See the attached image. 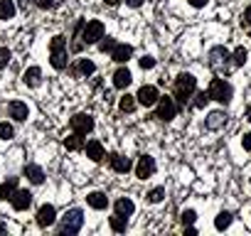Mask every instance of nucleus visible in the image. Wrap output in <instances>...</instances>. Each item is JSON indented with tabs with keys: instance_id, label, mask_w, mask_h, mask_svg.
I'll use <instances>...</instances> for the list:
<instances>
[{
	"instance_id": "14",
	"label": "nucleus",
	"mask_w": 251,
	"mask_h": 236,
	"mask_svg": "<svg viewBox=\"0 0 251 236\" xmlns=\"http://www.w3.org/2000/svg\"><path fill=\"white\" fill-rule=\"evenodd\" d=\"M108 165H111V170L113 172H128L133 165H131V160L128 158H123V155H118V153H113V155H108Z\"/></svg>"
},
{
	"instance_id": "12",
	"label": "nucleus",
	"mask_w": 251,
	"mask_h": 236,
	"mask_svg": "<svg viewBox=\"0 0 251 236\" xmlns=\"http://www.w3.org/2000/svg\"><path fill=\"white\" fill-rule=\"evenodd\" d=\"M10 202H13V209H15V212H25V209L32 204V194H30L27 189H18Z\"/></svg>"
},
{
	"instance_id": "26",
	"label": "nucleus",
	"mask_w": 251,
	"mask_h": 236,
	"mask_svg": "<svg viewBox=\"0 0 251 236\" xmlns=\"http://www.w3.org/2000/svg\"><path fill=\"white\" fill-rule=\"evenodd\" d=\"M126 226H128V216H123V214H116V216H111V229L113 231H126Z\"/></svg>"
},
{
	"instance_id": "31",
	"label": "nucleus",
	"mask_w": 251,
	"mask_h": 236,
	"mask_svg": "<svg viewBox=\"0 0 251 236\" xmlns=\"http://www.w3.org/2000/svg\"><path fill=\"white\" fill-rule=\"evenodd\" d=\"M163 199H165V189H163V187H155V189L148 192V202L158 204V202H163Z\"/></svg>"
},
{
	"instance_id": "23",
	"label": "nucleus",
	"mask_w": 251,
	"mask_h": 236,
	"mask_svg": "<svg viewBox=\"0 0 251 236\" xmlns=\"http://www.w3.org/2000/svg\"><path fill=\"white\" fill-rule=\"evenodd\" d=\"M136 212V204L128 199V197H121L118 202H116V214H123V216H131Z\"/></svg>"
},
{
	"instance_id": "32",
	"label": "nucleus",
	"mask_w": 251,
	"mask_h": 236,
	"mask_svg": "<svg viewBox=\"0 0 251 236\" xmlns=\"http://www.w3.org/2000/svg\"><path fill=\"white\" fill-rule=\"evenodd\" d=\"M15 136V131H13V126L5 121V123H0V141H10Z\"/></svg>"
},
{
	"instance_id": "3",
	"label": "nucleus",
	"mask_w": 251,
	"mask_h": 236,
	"mask_svg": "<svg viewBox=\"0 0 251 236\" xmlns=\"http://www.w3.org/2000/svg\"><path fill=\"white\" fill-rule=\"evenodd\" d=\"M81 224H84V212L81 209H69L64 214L62 224H59V234L62 236H74V234H79Z\"/></svg>"
},
{
	"instance_id": "39",
	"label": "nucleus",
	"mask_w": 251,
	"mask_h": 236,
	"mask_svg": "<svg viewBox=\"0 0 251 236\" xmlns=\"http://www.w3.org/2000/svg\"><path fill=\"white\" fill-rule=\"evenodd\" d=\"M241 23H244L246 27H251V5H249V8L244 10V20H241Z\"/></svg>"
},
{
	"instance_id": "19",
	"label": "nucleus",
	"mask_w": 251,
	"mask_h": 236,
	"mask_svg": "<svg viewBox=\"0 0 251 236\" xmlns=\"http://www.w3.org/2000/svg\"><path fill=\"white\" fill-rule=\"evenodd\" d=\"M23 81H25V86H40V81H42V69H40V67H30V69L23 74Z\"/></svg>"
},
{
	"instance_id": "8",
	"label": "nucleus",
	"mask_w": 251,
	"mask_h": 236,
	"mask_svg": "<svg viewBox=\"0 0 251 236\" xmlns=\"http://www.w3.org/2000/svg\"><path fill=\"white\" fill-rule=\"evenodd\" d=\"M158 98H160V94H158V89L155 86H151V84H143L141 89H138V96H136V101L141 103V106H155L158 103Z\"/></svg>"
},
{
	"instance_id": "21",
	"label": "nucleus",
	"mask_w": 251,
	"mask_h": 236,
	"mask_svg": "<svg viewBox=\"0 0 251 236\" xmlns=\"http://www.w3.org/2000/svg\"><path fill=\"white\" fill-rule=\"evenodd\" d=\"M86 202H89L91 209H106V207H108V197H106L103 192H91V194L86 197Z\"/></svg>"
},
{
	"instance_id": "9",
	"label": "nucleus",
	"mask_w": 251,
	"mask_h": 236,
	"mask_svg": "<svg viewBox=\"0 0 251 236\" xmlns=\"http://www.w3.org/2000/svg\"><path fill=\"white\" fill-rule=\"evenodd\" d=\"M153 172H155V160L151 155H143L138 160V165H136V177L138 180H148V177H153Z\"/></svg>"
},
{
	"instance_id": "36",
	"label": "nucleus",
	"mask_w": 251,
	"mask_h": 236,
	"mask_svg": "<svg viewBox=\"0 0 251 236\" xmlns=\"http://www.w3.org/2000/svg\"><path fill=\"white\" fill-rule=\"evenodd\" d=\"M37 5H40L42 10H52V8L57 5V0H37Z\"/></svg>"
},
{
	"instance_id": "5",
	"label": "nucleus",
	"mask_w": 251,
	"mask_h": 236,
	"mask_svg": "<svg viewBox=\"0 0 251 236\" xmlns=\"http://www.w3.org/2000/svg\"><path fill=\"white\" fill-rule=\"evenodd\" d=\"M209 96L219 103H229L231 101V84L224 81V79H212V86H209Z\"/></svg>"
},
{
	"instance_id": "38",
	"label": "nucleus",
	"mask_w": 251,
	"mask_h": 236,
	"mask_svg": "<svg viewBox=\"0 0 251 236\" xmlns=\"http://www.w3.org/2000/svg\"><path fill=\"white\" fill-rule=\"evenodd\" d=\"M241 145H244V150L251 153V133H244V136H241Z\"/></svg>"
},
{
	"instance_id": "28",
	"label": "nucleus",
	"mask_w": 251,
	"mask_h": 236,
	"mask_svg": "<svg viewBox=\"0 0 251 236\" xmlns=\"http://www.w3.org/2000/svg\"><path fill=\"white\" fill-rule=\"evenodd\" d=\"M209 101H212L209 91H197V94H195V108H204Z\"/></svg>"
},
{
	"instance_id": "7",
	"label": "nucleus",
	"mask_w": 251,
	"mask_h": 236,
	"mask_svg": "<svg viewBox=\"0 0 251 236\" xmlns=\"http://www.w3.org/2000/svg\"><path fill=\"white\" fill-rule=\"evenodd\" d=\"M69 123H72V131L79 133V136H86V133L94 131V118L89 113H76Z\"/></svg>"
},
{
	"instance_id": "17",
	"label": "nucleus",
	"mask_w": 251,
	"mask_h": 236,
	"mask_svg": "<svg viewBox=\"0 0 251 236\" xmlns=\"http://www.w3.org/2000/svg\"><path fill=\"white\" fill-rule=\"evenodd\" d=\"M84 150H86V158L94 160V163H99V160L106 158V155H103V145H101L99 141H89V143L84 145Z\"/></svg>"
},
{
	"instance_id": "11",
	"label": "nucleus",
	"mask_w": 251,
	"mask_h": 236,
	"mask_svg": "<svg viewBox=\"0 0 251 236\" xmlns=\"http://www.w3.org/2000/svg\"><path fill=\"white\" fill-rule=\"evenodd\" d=\"M8 113H10V118H15V121H27L30 108H27V103H23V101H10V103H8Z\"/></svg>"
},
{
	"instance_id": "6",
	"label": "nucleus",
	"mask_w": 251,
	"mask_h": 236,
	"mask_svg": "<svg viewBox=\"0 0 251 236\" xmlns=\"http://www.w3.org/2000/svg\"><path fill=\"white\" fill-rule=\"evenodd\" d=\"M175 113H177V103H175V98H170V96H160V98H158V118H160V121H173Z\"/></svg>"
},
{
	"instance_id": "16",
	"label": "nucleus",
	"mask_w": 251,
	"mask_h": 236,
	"mask_svg": "<svg viewBox=\"0 0 251 236\" xmlns=\"http://www.w3.org/2000/svg\"><path fill=\"white\" fill-rule=\"evenodd\" d=\"M131 81H133V76H131V71L126 69V67L116 69V74H113V86H116V89H128Z\"/></svg>"
},
{
	"instance_id": "27",
	"label": "nucleus",
	"mask_w": 251,
	"mask_h": 236,
	"mask_svg": "<svg viewBox=\"0 0 251 236\" xmlns=\"http://www.w3.org/2000/svg\"><path fill=\"white\" fill-rule=\"evenodd\" d=\"M229 224H231V214L229 212H222L217 219H214V226L219 229V231H224V229H229Z\"/></svg>"
},
{
	"instance_id": "1",
	"label": "nucleus",
	"mask_w": 251,
	"mask_h": 236,
	"mask_svg": "<svg viewBox=\"0 0 251 236\" xmlns=\"http://www.w3.org/2000/svg\"><path fill=\"white\" fill-rule=\"evenodd\" d=\"M50 62H52V67H54L57 71H62V69H67V64H69V52H67V40H64L62 35H57V37H52V42H50Z\"/></svg>"
},
{
	"instance_id": "34",
	"label": "nucleus",
	"mask_w": 251,
	"mask_h": 236,
	"mask_svg": "<svg viewBox=\"0 0 251 236\" xmlns=\"http://www.w3.org/2000/svg\"><path fill=\"white\" fill-rule=\"evenodd\" d=\"M182 224H195V219H197V212L195 209H187V212H182Z\"/></svg>"
},
{
	"instance_id": "29",
	"label": "nucleus",
	"mask_w": 251,
	"mask_h": 236,
	"mask_svg": "<svg viewBox=\"0 0 251 236\" xmlns=\"http://www.w3.org/2000/svg\"><path fill=\"white\" fill-rule=\"evenodd\" d=\"M246 57H249V52L244 49V47H236V52H234V67H244L246 64Z\"/></svg>"
},
{
	"instance_id": "41",
	"label": "nucleus",
	"mask_w": 251,
	"mask_h": 236,
	"mask_svg": "<svg viewBox=\"0 0 251 236\" xmlns=\"http://www.w3.org/2000/svg\"><path fill=\"white\" fill-rule=\"evenodd\" d=\"M126 3H128L131 8H141V5H143V0H126Z\"/></svg>"
},
{
	"instance_id": "45",
	"label": "nucleus",
	"mask_w": 251,
	"mask_h": 236,
	"mask_svg": "<svg viewBox=\"0 0 251 236\" xmlns=\"http://www.w3.org/2000/svg\"><path fill=\"white\" fill-rule=\"evenodd\" d=\"M0 234H5V226L3 224H0Z\"/></svg>"
},
{
	"instance_id": "2",
	"label": "nucleus",
	"mask_w": 251,
	"mask_h": 236,
	"mask_svg": "<svg viewBox=\"0 0 251 236\" xmlns=\"http://www.w3.org/2000/svg\"><path fill=\"white\" fill-rule=\"evenodd\" d=\"M195 89H197V79L192 76V74H177V79H175V98L185 106V101L195 94Z\"/></svg>"
},
{
	"instance_id": "24",
	"label": "nucleus",
	"mask_w": 251,
	"mask_h": 236,
	"mask_svg": "<svg viewBox=\"0 0 251 236\" xmlns=\"http://www.w3.org/2000/svg\"><path fill=\"white\" fill-rule=\"evenodd\" d=\"M64 145H67V150H72V153H76V150H84V136H79V133H72V136H67V138H64Z\"/></svg>"
},
{
	"instance_id": "37",
	"label": "nucleus",
	"mask_w": 251,
	"mask_h": 236,
	"mask_svg": "<svg viewBox=\"0 0 251 236\" xmlns=\"http://www.w3.org/2000/svg\"><path fill=\"white\" fill-rule=\"evenodd\" d=\"M155 67V59L153 57H143L141 59V69H153Z\"/></svg>"
},
{
	"instance_id": "22",
	"label": "nucleus",
	"mask_w": 251,
	"mask_h": 236,
	"mask_svg": "<svg viewBox=\"0 0 251 236\" xmlns=\"http://www.w3.org/2000/svg\"><path fill=\"white\" fill-rule=\"evenodd\" d=\"M15 13H18V8L13 0H0V20H13Z\"/></svg>"
},
{
	"instance_id": "13",
	"label": "nucleus",
	"mask_w": 251,
	"mask_h": 236,
	"mask_svg": "<svg viewBox=\"0 0 251 236\" xmlns=\"http://www.w3.org/2000/svg\"><path fill=\"white\" fill-rule=\"evenodd\" d=\"M204 126H207V131H219V128H224V126H226V113H224V111H212V113L207 116Z\"/></svg>"
},
{
	"instance_id": "10",
	"label": "nucleus",
	"mask_w": 251,
	"mask_h": 236,
	"mask_svg": "<svg viewBox=\"0 0 251 236\" xmlns=\"http://www.w3.org/2000/svg\"><path fill=\"white\" fill-rule=\"evenodd\" d=\"M54 219H57V209H54L52 204H42L40 212H37V224H40L42 229H47V226L54 224Z\"/></svg>"
},
{
	"instance_id": "33",
	"label": "nucleus",
	"mask_w": 251,
	"mask_h": 236,
	"mask_svg": "<svg viewBox=\"0 0 251 236\" xmlns=\"http://www.w3.org/2000/svg\"><path fill=\"white\" fill-rule=\"evenodd\" d=\"M10 59H13L10 49H8V47H0V67H8V64H10Z\"/></svg>"
},
{
	"instance_id": "4",
	"label": "nucleus",
	"mask_w": 251,
	"mask_h": 236,
	"mask_svg": "<svg viewBox=\"0 0 251 236\" xmlns=\"http://www.w3.org/2000/svg\"><path fill=\"white\" fill-rule=\"evenodd\" d=\"M229 59H231V54H229L226 47L219 45V47H212V49H209V67H212L214 71H219V74H222V71H229V69H231V62H229Z\"/></svg>"
},
{
	"instance_id": "42",
	"label": "nucleus",
	"mask_w": 251,
	"mask_h": 236,
	"mask_svg": "<svg viewBox=\"0 0 251 236\" xmlns=\"http://www.w3.org/2000/svg\"><path fill=\"white\" fill-rule=\"evenodd\" d=\"M185 234H187V236H195V234H197V229H195L192 224H187V229H185Z\"/></svg>"
},
{
	"instance_id": "46",
	"label": "nucleus",
	"mask_w": 251,
	"mask_h": 236,
	"mask_svg": "<svg viewBox=\"0 0 251 236\" xmlns=\"http://www.w3.org/2000/svg\"><path fill=\"white\" fill-rule=\"evenodd\" d=\"M249 37H251V30H249Z\"/></svg>"
},
{
	"instance_id": "30",
	"label": "nucleus",
	"mask_w": 251,
	"mask_h": 236,
	"mask_svg": "<svg viewBox=\"0 0 251 236\" xmlns=\"http://www.w3.org/2000/svg\"><path fill=\"white\" fill-rule=\"evenodd\" d=\"M79 71H81L84 76H89V74H94V71H96V67H94V62H91V59H79Z\"/></svg>"
},
{
	"instance_id": "35",
	"label": "nucleus",
	"mask_w": 251,
	"mask_h": 236,
	"mask_svg": "<svg viewBox=\"0 0 251 236\" xmlns=\"http://www.w3.org/2000/svg\"><path fill=\"white\" fill-rule=\"evenodd\" d=\"M113 47H116V42H113L111 37H106V40H103V42L99 45V49H101L103 54H106V52H113Z\"/></svg>"
},
{
	"instance_id": "15",
	"label": "nucleus",
	"mask_w": 251,
	"mask_h": 236,
	"mask_svg": "<svg viewBox=\"0 0 251 236\" xmlns=\"http://www.w3.org/2000/svg\"><path fill=\"white\" fill-rule=\"evenodd\" d=\"M131 57H133V47L131 45H116L113 52H111V59L118 62V64H126Z\"/></svg>"
},
{
	"instance_id": "40",
	"label": "nucleus",
	"mask_w": 251,
	"mask_h": 236,
	"mask_svg": "<svg viewBox=\"0 0 251 236\" xmlns=\"http://www.w3.org/2000/svg\"><path fill=\"white\" fill-rule=\"evenodd\" d=\"M190 5H192V8H204L207 0H190Z\"/></svg>"
},
{
	"instance_id": "44",
	"label": "nucleus",
	"mask_w": 251,
	"mask_h": 236,
	"mask_svg": "<svg viewBox=\"0 0 251 236\" xmlns=\"http://www.w3.org/2000/svg\"><path fill=\"white\" fill-rule=\"evenodd\" d=\"M246 121H249V123H251V106H249V108H246Z\"/></svg>"
},
{
	"instance_id": "18",
	"label": "nucleus",
	"mask_w": 251,
	"mask_h": 236,
	"mask_svg": "<svg viewBox=\"0 0 251 236\" xmlns=\"http://www.w3.org/2000/svg\"><path fill=\"white\" fill-rule=\"evenodd\" d=\"M25 177L32 182V185H42L45 182V172H42V167L40 165H25Z\"/></svg>"
},
{
	"instance_id": "20",
	"label": "nucleus",
	"mask_w": 251,
	"mask_h": 236,
	"mask_svg": "<svg viewBox=\"0 0 251 236\" xmlns=\"http://www.w3.org/2000/svg\"><path fill=\"white\" fill-rule=\"evenodd\" d=\"M18 192V177H10L8 182H3L0 185V199H13V194Z\"/></svg>"
},
{
	"instance_id": "43",
	"label": "nucleus",
	"mask_w": 251,
	"mask_h": 236,
	"mask_svg": "<svg viewBox=\"0 0 251 236\" xmlns=\"http://www.w3.org/2000/svg\"><path fill=\"white\" fill-rule=\"evenodd\" d=\"M103 3H106V5H111V8H113V5H118V3H121V0H103Z\"/></svg>"
},
{
	"instance_id": "25",
	"label": "nucleus",
	"mask_w": 251,
	"mask_h": 236,
	"mask_svg": "<svg viewBox=\"0 0 251 236\" xmlns=\"http://www.w3.org/2000/svg\"><path fill=\"white\" fill-rule=\"evenodd\" d=\"M118 108L123 111V113H133L136 111V96H121V101H118Z\"/></svg>"
}]
</instances>
